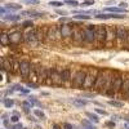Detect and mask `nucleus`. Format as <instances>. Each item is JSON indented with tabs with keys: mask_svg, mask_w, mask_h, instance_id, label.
Returning <instances> with one entry per match:
<instances>
[{
	"mask_svg": "<svg viewBox=\"0 0 129 129\" xmlns=\"http://www.w3.org/2000/svg\"><path fill=\"white\" fill-rule=\"evenodd\" d=\"M25 3L26 4H39V2H38V0H25Z\"/></svg>",
	"mask_w": 129,
	"mask_h": 129,
	"instance_id": "39",
	"label": "nucleus"
},
{
	"mask_svg": "<svg viewBox=\"0 0 129 129\" xmlns=\"http://www.w3.org/2000/svg\"><path fill=\"white\" fill-rule=\"evenodd\" d=\"M87 70H79L74 76V87L75 88H84L85 79H87Z\"/></svg>",
	"mask_w": 129,
	"mask_h": 129,
	"instance_id": "7",
	"label": "nucleus"
},
{
	"mask_svg": "<svg viewBox=\"0 0 129 129\" xmlns=\"http://www.w3.org/2000/svg\"><path fill=\"white\" fill-rule=\"evenodd\" d=\"M85 115H87V117H89V120L93 121V123H98L100 121V117L97 116L95 114H93V112H87Z\"/></svg>",
	"mask_w": 129,
	"mask_h": 129,
	"instance_id": "25",
	"label": "nucleus"
},
{
	"mask_svg": "<svg viewBox=\"0 0 129 129\" xmlns=\"http://www.w3.org/2000/svg\"><path fill=\"white\" fill-rule=\"evenodd\" d=\"M2 2H3V0H2Z\"/></svg>",
	"mask_w": 129,
	"mask_h": 129,
	"instance_id": "50",
	"label": "nucleus"
},
{
	"mask_svg": "<svg viewBox=\"0 0 129 129\" xmlns=\"http://www.w3.org/2000/svg\"><path fill=\"white\" fill-rule=\"evenodd\" d=\"M89 121H90V120H83V121H81V124H83L85 128H87V129H97V128L92 124L93 121H92V123H89Z\"/></svg>",
	"mask_w": 129,
	"mask_h": 129,
	"instance_id": "28",
	"label": "nucleus"
},
{
	"mask_svg": "<svg viewBox=\"0 0 129 129\" xmlns=\"http://www.w3.org/2000/svg\"><path fill=\"white\" fill-rule=\"evenodd\" d=\"M0 43H2V45L5 47V45H9L10 44V39H9V35L5 34V32H3L2 36H0Z\"/></svg>",
	"mask_w": 129,
	"mask_h": 129,
	"instance_id": "19",
	"label": "nucleus"
},
{
	"mask_svg": "<svg viewBox=\"0 0 129 129\" xmlns=\"http://www.w3.org/2000/svg\"><path fill=\"white\" fill-rule=\"evenodd\" d=\"M95 18H98V19H123L125 18V16H123L121 13H105V14H98L97 13L94 16Z\"/></svg>",
	"mask_w": 129,
	"mask_h": 129,
	"instance_id": "10",
	"label": "nucleus"
},
{
	"mask_svg": "<svg viewBox=\"0 0 129 129\" xmlns=\"http://www.w3.org/2000/svg\"><path fill=\"white\" fill-rule=\"evenodd\" d=\"M36 71H38V81L41 83V84H47L49 69H47V67H44V66H41V64H38Z\"/></svg>",
	"mask_w": 129,
	"mask_h": 129,
	"instance_id": "8",
	"label": "nucleus"
},
{
	"mask_svg": "<svg viewBox=\"0 0 129 129\" xmlns=\"http://www.w3.org/2000/svg\"><path fill=\"white\" fill-rule=\"evenodd\" d=\"M57 14H61L62 17H64V16H67V12H66V10H61V9H58V10H57Z\"/></svg>",
	"mask_w": 129,
	"mask_h": 129,
	"instance_id": "40",
	"label": "nucleus"
},
{
	"mask_svg": "<svg viewBox=\"0 0 129 129\" xmlns=\"http://www.w3.org/2000/svg\"><path fill=\"white\" fill-rule=\"evenodd\" d=\"M72 105H75L76 107H83V106H87L88 105V101L87 100H83V98H76L72 101Z\"/></svg>",
	"mask_w": 129,
	"mask_h": 129,
	"instance_id": "22",
	"label": "nucleus"
},
{
	"mask_svg": "<svg viewBox=\"0 0 129 129\" xmlns=\"http://www.w3.org/2000/svg\"><path fill=\"white\" fill-rule=\"evenodd\" d=\"M5 8L9 10V12H12V10H19L21 9V5L19 4H14V3H9L5 5Z\"/></svg>",
	"mask_w": 129,
	"mask_h": 129,
	"instance_id": "23",
	"label": "nucleus"
},
{
	"mask_svg": "<svg viewBox=\"0 0 129 129\" xmlns=\"http://www.w3.org/2000/svg\"><path fill=\"white\" fill-rule=\"evenodd\" d=\"M123 83H124L123 75L114 72L112 84H111V90H110V93L107 94V95H109V97H115V94L120 93V92H121V88H123Z\"/></svg>",
	"mask_w": 129,
	"mask_h": 129,
	"instance_id": "1",
	"label": "nucleus"
},
{
	"mask_svg": "<svg viewBox=\"0 0 129 129\" xmlns=\"http://www.w3.org/2000/svg\"><path fill=\"white\" fill-rule=\"evenodd\" d=\"M31 103H32V106H41V103L36 100V97H34V95H31V97H28V98H27Z\"/></svg>",
	"mask_w": 129,
	"mask_h": 129,
	"instance_id": "29",
	"label": "nucleus"
},
{
	"mask_svg": "<svg viewBox=\"0 0 129 129\" xmlns=\"http://www.w3.org/2000/svg\"><path fill=\"white\" fill-rule=\"evenodd\" d=\"M18 120H19V115L14 114L13 116H10V121L12 123H18Z\"/></svg>",
	"mask_w": 129,
	"mask_h": 129,
	"instance_id": "35",
	"label": "nucleus"
},
{
	"mask_svg": "<svg viewBox=\"0 0 129 129\" xmlns=\"http://www.w3.org/2000/svg\"><path fill=\"white\" fill-rule=\"evenodd\" d=\"M128 97H129V95H128Z\"/></svg>",
	"mask_w": 129,
	"mask_h": 129,
	"instance_id": "51",
	"label": "nucleus"
},
{
	"mask_svg": "<svg viewBox=\"0 0 129 129\" xmlns=\"http://www.w3.org/2000/svg\"><path fill=\"white\" fill-rule=\"evenodd\" d=\"M35 129H41V128H40L39 125H36V128H35Z\"/></svg>",
	"mask_w": 129,
	"mask_h": 129,
	"instance_id": "49",
	"label": "nucleus"
},
{
	"mask_svg": "<svg viewBox=\"0 0 129 129\" xmlns=\"http://www.w3.org/2000/svg\"><path fill=\"white\" fill-rule=\"evenodd\" d=\"M14 129H23V126H22V124H17L14 126Z\"/></svg>",
	"mask_w": 129,
	"mask_h": 129,
	"instance_id": "44",
	"label": "nucleus"
},
{
	"mask_svg": "<svg viewBox=\"0 0 129 129\" xmlns=\"http://www.w3.org/2000/svg\"><path fill=\"white\" fill-rule=\"evenodd\" d=\"M107 74H109V71H103V70L98 71V76H97L94 88H93L95 92L103 94V90H105V87H106V81H107Z\"/></svg>",
	"mask_w": 129,
	"mask_h": 129,
	"instance_id": "2",
	"label": "nucleus"
},
{
	"mask_svg": "<svg viewBox=\"0 0 129 129\" xmlns=\"http://www.w3.org/2000/svg\"><path fill=\"white\" fill-rule=\"evenodd\" d=\"M98 71L100 70H95V69H89L88 70L87 79H85V84H84V88L85 89H93L94 88L97 76H98Z\"/></svg>",
	"mask_w": 129,
	"mask_h": 129,
	"instance_id": "3",
	"label": "nucleus"
},
{
	"mask_svg": "<svg viewBox=\"0 0 129 129\" xmlns=\"http://www.w3.org/2000/svg\"><path fill=\"white\" fill-rule=\"evenodd\" d=\"M124 128H125V129H129V123H125V124H124Z\"/></svg>",
	"mask_w": 129,
	"mask_h": 129,
	"instance_id": "48",
	"label": "nucleus"
},
{
	"mask_svg": "<svg viewBox=\"0 0 129 129\" xmlns=\"http://www.w3.org/2000/svg\"><path fill=\"white\" fill-rule=\"evenodd\" d=\"M95 41L98 45H102L105 43H107V26L105 25H97V30H95Z\"/></svg>",
	"mask_w": 129,
	"mask_h": 129,
	"instance_id": "4",
	"label": "nucleus"
},
{
	"mask_svg": "<svg viewBox=\"0 0 129 129\" xmlns=\"http://www.w3.org/2000/svg\"><path fill=\"white\" fill-rule=\"evenodd\" d=\"M34 115L35 116H38V117H40V119H44V117H45V115H44V112H43V111H40V110H34Z\"/></svg>",
	"mask_w": 129,
	"mask_h": 129,
	"instance_id": "32",
	"label": "nucleus"
},
{
	"mask_svg": "<svg viewBox=\"0 0 129 129\" xmlns=\"http://www.w3.org/2000/svg\"><path fill=\"white\" fill-rule=\"evenodd\" d=\"M27 87H30V88H36V85H35L34 83L30 81V83H27Z\"/></svg>",
	"mask_w": 129,
	"mask_h": 129,
	"instance_id": "43",
	"label": "nucleus"
},
{
	"mask_svg": "<svg viewBox=\"0 0 129 129\" xmlns=\"http://www.w3.org/2000/svg\"><path fill=\"white\" fill-rule=\"evenodd\" d=\"M89 5H93V0H87V2H83L81 4H80V7H89Z\"/></svg>",
	"mask_w": 129,
	"mask_h": 129,
	"instance_id": "34",
	"label": "nucleus"
},
{
	"mask_svg": "<svg viewBox=\"0 0 129 129\" xmlns=\"http://www.w3.org/2000/svg\"><path fill=\"white\" fill-rule=\"evenodd\" d=\"M9 39H10V44H18L21 41H25V35H22L21 31H14L12 34H9Z\"/></svg>",
	"mask_w": 129,
	"mask_h": 129,
	"instance_id": "12",
	"label": "nucleus"
},
{
	"mask_svg": "<svg viewBox=\"0 0 129 129\" xmlns=\"http://www.w3.org/2000/svg\"><path fill=\"white\" fill-rule=\"evenodd\" d=\"M53 129H62L58 124H53Z\"/></svg>",
	"mask_w": 129,
	"mask_h": 129,
	"instance_id": "46",
	"label": "nucleus"
},
{
	"mask_svg": "<svg viewBox=\"0 0 129 129\" xmlns=\"http://www.w3.org/2000/svg\"><path fill=\"white\" fill-rule=\"evenodd\" d=\"M109 105H111V106H114V107H123L124 106V103L123 102H120V101H110L109 102Z\"/></svg>",
	"mask_w": 129,
	"mask_h": 129,
	"instance_id": "30",
	"label": "nucleus"
},
{
	"mask_svg": "<svg viewBox=\"0 0 129 129\" xmlns=\"http://www.w3.org/2000/svg\"><path fill=\"white\" fill-rule=\"evenodd\" d=\"M106 10L107 12H111V13H126V10L124 9V8H120V7H110V8H106Z\"/></svg>",
	"mask_w": 129,
	"mask_h": 129,
	"instance_id": "18",
	"label": "nucleus"
},
{
	"mask_svg": "<svg viewBox=\"0 0 129 129\" xmlns=\"http://www.w3.org/2000/svg\"><path fill=\"white\" fill-rule=\"evenodd\" d=\"M126 47H129V30H128V39H126Z\"/></svg>",
	"mask_w": 129,
	"mask_h": 129,
	"instance_id": "47",
	"label": "nucleus"
},
{
	"mask_svg": "<svg viewBox=\"0 0 129 129\" xmlns=\"http://www.w3.org/2000/svg\"><path fill=\"white\" fill-rule=\"evenodd\" d=\"M75 19H79V21H84V19H90V16H87V14H84V13H76L74 16Z\"/></svg>",
	"mask_w": 129,
	"mask_h": 129,
	"instance_id": "26",
	"label": "nucleus"
},
{
	"mask_svg": "<svg viewBox=\"0 0 129 129\" xmlns=\"http://www.w3.org/2000/svg\"><path fill=\"white\" fill-rule=\"evenodd\" d=\"M69 21H71V19L67 18V17H62V18H61V22H69Z\"/></svg>",
	"mask_w": 129,
	"mask_h": 129,
	"instance_id": "42",
	"label": "nucleus"
},
{
	"mask_svg": "<svg viewBox=\"0 0 129 129\" xmlns=\"http://www.w3.org/2000/svg\"><path fill=\"white\" fill-rule=\"evenodd\" d=\"M106 126H109V128H114V126H115L114 120H112V121H109V123H106Z\"/></svg>",
	"mask_w": 129,
	"mask_h": 129,
	"instance_id": "41",
	"label": "nucleus"
},
{
	"mask_svg": "<svg viewBox=\"0 0 129 129\" xmlns=\"http://www.w3.org/2000/svg\"><path fill=\"white\" fill-rule=\"evenodd\" d=\"M126 5H128L126 3H121V4H119V7H120V8H124V9L126 8Z\"/></svg>",
	"mask_w": 129,
	"mask_h": 129,
	"instance_id": "45",
	"label": "nucleus"
},
{
	"mask_svg": "<svg viewBox=\"0 0 129 129\" xmlns=\"http://www.w3.org/2000/svg\"><path fill=\"white\" fill-rule=\"evenodd\" d=\"M84 30L83 28H75L74 30V34H72V39L74 41H76V43H81L84 41Z\"/></svg>",
	"mask_w": 129,
	"mask_h": 129,
	"instance_id": "14",
	"label": "nucleus"
},
{
	"mask_svg": "<svg viewBox=\"0 0 129 129\" xmlns=\"http://www.w3.org/2000/svg\"><path fill=\"white\" fill-rule=\"evenodd\" d=\"M34 26V22H32L31 19H28V21H25V22H22V27H25V28H28V27H32Z\"/></svg>",
	"mask_w": 129,
	"mask_h": 129,
	"instance_id": "31",
	"label": "nucleus"
},
{
	"mask_svg": "<svg viewBox=\"0 0 129 129\" xmlns=\"http://www.w3.org/2000/svg\"><path fill=\"white\" fill-rule=\"evenodd\" d=\"M30 70H31V63L28 61H21L19 62V74L23 78L30 76Z\"/></svg>",
	"mask_w": 129,
	"mask_h": 129,
	"instance_id": "11",
	"label": "nucleus"
},
{
	"mask_svg": "<svg viewBox=\"0 0 129 129\" xmlns=\"http://www.w3.org/2000/svg\"><path fill=\"white\" fill-rule=\"evenodd\" d=\"M61 74H62V80H63V83H67V81H70L71 80V70L70 69H63V70H61Z\"/></svg>",
	"mask_w": 129,
	"mask_h": 129,
	"instance_id": "16",
	"label": "nucleus"
},
{
	"mask_svg": "<svg viewBox=\"0 0 129 129\" xmlns=\"http://www.w3.org/2000/svg\"><path fill=\"white\" fill-rule=\"evenodd\" d=\"M95 30L97 25H87L84 28V41L85 43H94L97 36H95Z\"/></svg>",
	"mask_w": 129,
	"mask_h": 129,
	"instance_id": "5",
	"label": "nucleus"
},
{
	"mask_svg": "<svg viewBox=\"0 0 129 129\" xmlns=\"http://www.w3.org/2000/svg\"><path fill=\"white\" fill-rule=\"evenodd\" d=\"M12 72L13 74L19 72V62L16 61V59H13V58H12Z\"/></svg>",
	"mask_w": 129,
	"mask_h": 129,
	"instance_id": "24",
	"label": "nucleus"
},
{
	"mask_svg": "<svg viewBox=\"0 0 129 129\" xmlns=\"http://www.w3.org/2000/svg\"><path fill=\"white\" fill-rule=\"evenodd\" d=\"M126 39H128V30L123 26H116V40L120 44H126Z\"/></svg>",
	"mask_w": 129,
	"mask_h": 129,
	"instance_id": "9",
	"label": "nucleus"
},
{
	"mask_svg": "<svg viewBox=\"0 0 129 129\" xmlns=\"http://www.w3.org/2000/svg\"><path fill=\"white\" fill-rule=\"evenodd\" d=\"M62 128H63V129H74L72 124H70V123H63Z\"/></svg>",
	"mask_w": 129,
	"mask_h": 129,
	"instance_id": "37",
	"label": "nucleus"
},
{
	"mask_svg": "<svg viewBox=\"0 0 129 129\" xmlns=\"http://www.w3.org/2000/svg\"><path fill=\"white\" fill-rule=\"evenodd\" d=\"M49 5H52V7H56V8H58V7H62L63 4H62L61 2H50V3H49Z\"/></svg>",
	"mask_w": 129,
	"mask_h": 129,
	"instance_id": "36",
	"label": "nucleus"
},
{
	"mask_svg": "<svg viewBox=\"0 0 129 129\" xmlns=\"http://www.w3.org/2000/svg\"><path fill=\"white\" fill-rule=\"evenodd\" d=\"M121 93L125 94L126 97L129 95V76L124 78V83H123V88H121Z\"/></svg>",
	"mask_w": 129,
	"mask_h": 129,
	"instance_id": "17",
	"label": "nucleus"
},
{
	"mask_svg": "<svg viewBox=\"0 0 129 129\" xmlns=\"http://www.w3.org/2000/svg\"><path fill=\"white\" fill-rule=\"evenodd\" d=\"M41 36L39 35V32L36 28H31L30 31H27L25 34V41L28 43V44H38V43L41 41Z\"/></svg>",
	"mask_w": 129,
	"mask_h": 129,
	"instance_id": "6",
	"label": "nucleus"
},
{
	"mask_svg": "<svg viewBox=\"0 0 129 129\" xmlns=\"http://www.w3.org/2000/svg\"><path fill=\"white\" fill-rule=\"evenodd\" d=\"M116 39V27L107 26V43H112Z\"/></svg>",
	"mask_w": 129,
	"mask_h": 129,
	"instance_id": "15",
	"label": "nucleus"
},
{
	"mask_svg": "<svg viewBox=\"0 0 129 129\" xmlns=\"http://www.w3.org/2000/svg\"><path fill=\"white\" fill-rule=\"evenodd\" d=\"M2 18H3V19H5V21H10V22H16V21H18V19H19V16L9 13V14H5V16H3Z\"/></svg>",
	"mask_w": 129,
	"mask_h": 129,
	"instance_id": "20",
	"label": "nucleus"
},
{
	"mask_svg": "<svg viewBox=\"0 0 129 129\" xmlns=\"http://www.w3.org/2000/svg\"><path fill=\"white\" fill-rule=\"evenodd\" d=\"M94 111H95L97 114H101V115H107V112H106L105 110H102V109H94Z\"/></svg>",
	"mask_w": 129,
	"mask_h": 129,
	"instance_id": "38",
	"label": "nucleus"
},
{
	"mask_svg": "<svg viewBox=\"0 0 129 129\" xmlns=\"http://www.w3.org/2000/svg\"><path fill=\"white\" fill-rule=\"evenodd\" d=\"M66 4H69L71 7H78L79 5V3L76 2V0H66Z\"/></svg>",
	"mask_w": 129,
	"mask_h": 129,
	"instance_id": "33",
	"label": "nucleus"
},
{
	"mask_svg": "<svg viewBox=\"0 0 129 129\" xmlns=\"http://www.w3.org/2000/svg\"><path fill=\"white\" fill-rule=\"evenodd\" d=\"M21 16H28V17H40L43 16V13L35 12V10H25V12L21 13Z\"/></svg>",
	"mask_w": 129,
	"mask_h": 129,
	"instance_id": "21",
	"label": "nucleus"
},
{
	"mask_svg": "<svg viewBox=\"0 0 129 129\" xmlns=\"http://www.w3.org/2000/svg\"><path fill=\"white\" fill-rule=\"evenodd\" d=\"M3 103H4V106L7 107V109H10V107H13L14 101L10 100V98H4V100H3Z\"/></svg>",
	"mask_w": 129,
	"mask_h": 129,
	"instance_id": "27",
	"label": "nucleus"
},
{
	"mask_svg": "<svg viewBox=\"0 0 129 129\" xmlns=\"http://www.w3.org/2000/svg\"><path fill=\"white\" fill-rule=\"evenodd\" d=\"M72 25H66V23H62L61 26V34H62V38H69V36H72L74 34V30L71 27Z\"/></svg>",
	"mask_w": 129,
	"mask_h": 129,
	"instance_id": "13",
	"label": "nucleus"
}]
</instances>
